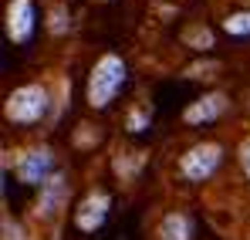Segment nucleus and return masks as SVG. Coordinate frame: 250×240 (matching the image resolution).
<instances>
[{"mask_svg":"<svg viewBox=\"0 0 250 240\" xmlns=\"http://www.w3.org/2000/svg\"><path fill=\"white\" fill-rule=\"evenodd\" d=\"M125 81H128V65H125L122 54H115V51L102 54V58L91 65V71H88L84 102H88L95 112H105V109L119 98V91L125 88Z\"/></svg>","mask_w":250,"mask_h":240,"instance_id":"1","label":"nucleus"},{"mask_svg":"<svg viewBox=\"0 0 250 240\" xmlns=\"http://www.w3.org/2000/svg\"><path fill=\"white\" fill-rule=\"evenodd\" d=\"M51 112V91L44 85H21L3 102V119L10 125H38Z\"/></svg>","mask_w":250,"mask_h":240,"instance_id":"2","label":"nucleus"},{"mask_svg":"<svg viewBox=\"0 0 250 240\" xmlns=\"http://www.w3.org/2000/svg\"><path fill=\"white\" fill-rule=\"evenodd\" d=\"M223 162V146L220 142H196L179 156V176L186 183H207Z\"/></svg>","mask_w":250,"mask_h":240,"instance_id":"3","label":"nucleus"},{"mask_svg":"<svg viewBox=\"0 0 250 240\" xmlns=\"http://www.w3.org/2000/svg\"><path fill=\"white\" fill-rule=\"evenodd\" d=\"M3 31H7L10 44H31L34 31H38V7H34V0H7Z\"/></svg>","mask_w":250,"mask_h":240,"instance_id":"4","label":"nucleus"},{"mask_svg":"<svg viewBox=\"0 0 250 240\" xmlns=\"http://www.w3.org/2000/svg\"><path fill=\"white\" fill-rule=\"evenodd\" d=\"M54 176V153L47 146H34L17 159V179L24 186H44Z\"/></svg>","mask_w":250,"mask_h":240,"instance_id":"5","label":"nucleus"},{"mask_svg":"<svg viewBox=\"0 0 250 240\" xmlns=\"http://www.w3.org/2000/svg\"><path fill=\"white\" fill-rule=\"evenodd\" d=\"M108 210H112V196H108L105 190H91V193H84L82 203L75 206V227H78L82 234H95V230H102V223L108 220Z\"/></svg>","mask_w":250,"mask_h":240,"instance_id":"6","label":"nucleus"},{"mask_svg":"<svg viewBox=\"0 0 250 240\" xmlns=\"http://www.w3.org/2000/svg\"><path fill=\"white\" fill-rule=\"evenodd\" d=\"M227 109H230L227 91H207V95H200L196 102L186 105L183 122H186V125H213L216 119H223Z\"/></svg>","mask_w":250,"mask_h":240,"instance_id":"7","label":"nucleus"},{"mask_svg":"<svg viewBox=\"0 0 250 240\" xmlns=\"http://www.w3.org/2000/svg\"><path fill=\"white\" fill-rule=\"evenodd\" d=\"M64 203H68V179H64V173H54V176L41 186L38 213H41L44 220H51V217H58V213L64 210Z\"/></svg>","mask_w":250,"mask_h":240,"instance_id":"8","label":"nucleus"},{"mask_svg":"<svg viewBox=\"0 0 250 240\" xmlns=\"http://www.w3.org/2000/svg\"><path fill=\"white\" fill-rule=\"evenodd\" d=\"M156 240H193V217L183 210H172L159 220Z\"/></svg>","mask_w":250,"mask_h":240,"instance_id":"9","label":"nucleus"},{"mask_svg":"<svg viewBox=\"0 0 250 240\" xmlns=\"http://www.w3.org/2000/svg\"><path fill=\"white\" fill-rule=\"evenodd\" d=\"M223 34L227 38H250V10H233L223 17Z\"/></svg>","mask_w":250,"mask_h":240,"instance_id":"10","label":"nucleus"},{"mask_svg":"<svg viewBox=\"0 0 250 240\" xmlns=\"http://www.w3.org/2000/svg\"><path fill=\"white\" fill-rule=\"evenodd\" d=\"M183 44L193 47V51H209V47H213V31L196 24V27H189V31L183 34Z\"/></svg>","mask_w":250,"mask_h":240,"instance_id":"11","label":"nucleus"},{"mask_svg":"<svg viewBox=\"0 0 250 240\" xmlns=\"http://www.w3.org/2000/svg\"><path fill=\"white\" fill-rule=\"evenodd\" d=\"M47 17H51V21H47V31H51V34H64V31L71 27V10H68L64 3H54V7L47 10Z\"/></svg>","mask_w":250,"mask_h":240,"instance_id":"12","label":"nucleus"},{"mask_svg":"<svg viewBox=\"0 0 250 240\" xmlns=\"http://www.w3.org/2000/svg\"><path fill=\"white\" fill-rule=\"evenodd\" d=\"M149 125H152V109L149 105H135L128 112V119H125V129L128 132H146Z\"/></svg>","mask_w":250,"mask_h":240,"instance_id":"13","label":"nucleus"},{"mask_svg":"<svg viewBox=\"0 0 250 240\" xmlns=\"http://www.w3.org/2000/svg\"><path fill=\"white\" fill-rule=\"evenodd\" d=\"M240 166H244V176L250 179V139L240 146Z\"/></svg>","mask_w":250,"mask_h":240,"instance_id":"14","label":"nucleus"},{"mask_svg":"<svg viewBox=\"0 0 250 240\" xmlns=\"http://www.w3.org/2000/svg\"><path fill=\"white\" fill-rule=\"evenodd\" d=\"M98 3H112V0H98Z\"/></svg>","mask_w":250,"mask_h":240,"instance_id":"15","label":"nucleus"}]
</instances>
